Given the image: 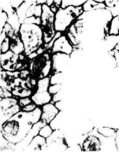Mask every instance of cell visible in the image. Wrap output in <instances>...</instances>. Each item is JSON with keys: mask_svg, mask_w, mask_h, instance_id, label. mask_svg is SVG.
Segmentation results:
<instances>
[{"mask_svg": "<svg viewBox=\"0 0 119 152\" xmlns=\"http://www.w3.org/2000/svg\"><path fill=\"white\" fill-rule=\"evenodd\" d=\"M0 57L1 66L5 70L11 72L22 66V64L17 63L19 55L14 53L11 50L6 53H1Z\"/></svg>", "mask_w": 119, "mask_h": 152, "instance_id": "8992f818", "label": "cell"}, {"mask_svg": "<svg viewBox=\"0 0 119 152\" xmlns=\"http://www.w3.org/2000/svg\"><path fill=\"white\" fill-rule=\"evenodd\" d=\"M28 74H29V72H28L27 71H22L21 73V77L24 78V77H25Z\"/></svg>", "mask_w": 119, "mask_h": 152, "instance_id": "f5cc1de1", "label": "cell"}, {"mask_svg": "<svg viewBox=\"0 0 119 152\" xmlns=\"http://www.w3.org/2000/svg\"><path fill=\"white\" fill-rule=\"evenodd\" d=\"M63 89H61L60 91L57 93L56 94L53 95V96L52 97V101L51 103L52 104H55L57 102L60 101L62 100V98H63Z\"/></svg>", "mask_w": 119, "mask_h": 152, "instance_id": "8d00e7d4", "label": "cell"}, {"mask_svg": "<svg viewBox=\"0 0 119 152\" xmlns=\"http://www.w3.org/2000/svg\"><path fill=\"white\" fill-rule=\"evenodd\" d=\"M19 33L27 56L38 50L43 43V32L40 26L36 24L22 23Z\"/></svg>", "mask_w": 119, "mask_h": 152, "instance_id": "7a4b0ae2", "label": "cell"}, {"mask_svg": "<svg viewBox=\"0 0 119 152\" xmlns=\"http://www.w3.org/2000/svg\"><path fill=\"white\" fill-rule=\"evenodd\" d=\"M42 14V5H37L36 6L34 16L36 18H41Z\"/></svg>", "mask_w": 119, "mask_h": 152, "instance_id": "ee69618b", "label": "cell"}, {"mask_svg": "<svg viewBox=\"0 0 119 152\" xmlns=\"http://www.w3.org/2000/svg\"><path fill=\"white\" fill-rule=\"evenodd\" d=\"M0 85H1V87L6 88L10 91H11V88L10 86L8 85L7 83L1 77V84Z\"/></svg>", "mask_w": 119, "mask_h": 152, "instance_id": "bcb514c9", "label": "cell"}, {"mask_svg": "<svg viewBox=\"0 0 119 152\" xmlns=\"http://www.w3.org/2000/svg\"><path fill=\"white\" fill-rule=\"evenodd\" d=\"M8 19L7 23H9L15 31V35H17L19 32L21 24L19 21V18L17 15L16 10L8 14Z\"/></svg>", "mask_w": 119, "mask_h": 152, "instance_id": "e0dca14e", "label": "cell"}, {"mask_svg": "<svg viewBox=\"0 0 119 152\" xmlns=\"http://www.w3.org/2000/svg\"><path fill=\"white\" fill-rule=\"evenodd\" d=\"M9 49L17 55H19L25 51L24 45L17 35H15L11 38Z\"/></svg>", "mask_w": 119, "mask_h": 152, "instance_id": "5bb4252c", "label": "cell"}, {"mask_svg": "<svg viewBox=\"0 0 119 152\" xmlns=\"http://www.w3.org/2000/svg\"><path fill=\"white\" fill-rule=\"evenodd\" d=\"M25 149V150L29 152L47 151L46 139L38 135L33 138L30 144Z\"/></svg>", "mask_w": 119, "mask_h": 152, "instance_id": "8fae6325", "label": "cell"}, {"mask_svg": "<svg viewBox=\"0 0 119 152\" xmlns=\"http://www.w3.org/2000/svg\"><path fill=\"white\" fill-rule=\"evenodd\" d=\"M51 69H52V61L49 60H47L45 63V66L43 67V69H42L41 71V73L44 78L47 77V76L48 75Z\"/></svg>", "mask_w": 119, "mask_h": 152, "instance_id": "e575fe53", "label": "cell"}, {"mask_svg": "<svg viewBox=\"0 0 119 152\" xmlns=\"http://www.w3.org/2000/svg\"><path fill=\"white\" fill-rule=\"evenodd\" d=\"M65 134L61 129L54 130L52 134L46 139L47 151H65L68 145L65 142Z\"/></svg>", "mask_w": 119, "mask_h": 152, "instance_id": "5b68a950", "label": "cell"}, {"mask_svg": "<svg viewBox=\"0 0 119 152\" xmlns=\"http://www.w3.org/2000/svg\"><path fill=\"white\" fill-rule=\"evenodd\" d=\"M50 85V78L46 77L41 79L38 81L37 84L38 89L36 91L45 92L48 91Z\"/></svg>", "mask_w": 119, "mask_h": 152, "instance_id": "d4e9b609", "label": "cell"}, {"mask_svg": "<svg viewBox=\"0 0 119 152\" xmlns=\"http://www.w3.org/2000/svg\"><path fill=\"white\" fill-rule=\"evenodd\" d=\"M35 1H24L19 8L16 10L17 15L19 18L21 24L24 23V21L26 19L27 12L28 9L33 4Z\"/></svg>", "mask_w": 119, "mask_h": 152, "instance_id": "9a60e30c", "label": "cell"}, {"mask_svg": "<svg viewBox=\"0 0 119 152\" xmlns=\"http://www.w3.org/2000/svg\"><path fill=\"white\" fill-rule=\"evenodd\" d=\"M3 31H5L7 37H9L10 38H12L15 35L14 30L12 28V27L7 23L4 27Z\"/></svg>", "mask_w": 119, "mask_h": 152, "instance_id": "d590c367", "label": "cell"}, {"mask_svg": "<svg viewBox=\"0 0 119 152\" xmlns=\"http://www.w3.org/2000/svg\"><path fill=\"white\" fill-rule=\"evenodd\" d=\"M32 100L28 98V97H24L22 98L19 101V105L20 107H23L26 106L27 105L32 103Z\"/></svg>", "mask_w": 119, "mask_h": 152, "instance_id": "f35d334b", "label": "cell"}, {"mask_svg": "<svg viewBox=\"0 0 119 152\" xmlns=\"http://www.w3.org/2000/svg\"><path fill=\"white\" fill-rule=\"evenodd\" d=\"M70 55L57 53L52 56V69L54 74L64 72L70 60Z\"/></svg>", "mask_w": 119, "mask_h": 152, "instance_id": "52a82bcc", "label": "cell"}, {"mask_svg": "<svg viewBox=\"0 0 119 152\" xmlns=\"http://www.w3.org/2000/svg\"><path fill=\"white\" fill-rule=\"evenodd\" d=\"M38 53H36V52H33L31 54H30V55L28 56V57L30 58H35L37 56V55H38Z\"/></svg>", "mask_w": 119, "mask_h": 152, "instance_id": "db71d44e", "label": "cell"}, {"mask_svg": "<svg viewBox=\"0 0 119 152\" xmlns=\"http://www.w3.org/2000/svg\"><path fill=\"white\" fill-rule=\"evenodd\" d=\"M109 35L119 36V15L113 17L112 19Z\"/></svg>", "mask_w": 119, "mask_h": 152, "instance_id": "7402d4cb", "label": "cell"}, {"mask_svg": "<svg viewBox=\"0 0 119 152\" xmlns=\"http://www.w3.org/2000/svg\"><path fill=\"white\" fill-rule=\"evenodd\" d=\"M50 9H51V10H52V12H53V13H56L59 10V9H57L58 8L54 4L51 6L50 7Z\"/></svg>", "mask_w": 119, "mask_h": 152, "instance_id": "f907efd6", "label": "cell"}, {"mask_svg": "<svg viewBox=\"0 0 119 152\" xmlns=\"http://www.w3.org/2000/svg\"><path fill=\"white\" fill-rule=\"evenodd\" d=\"M42 109L37 107L31 112L20 111L1 126V132L12 144L19 143L26 136L35 124L41 119Z\"/></svg>", "mask_w": 119, "mask_h": 152, "instance_id": "6da1fadb", "label": "cell"}, {"mask_svg": "<svg viewBox=\"0 0 119 152\" xmlns=\"http://www.w3.org/2000/svg\"><path fill=\"white\" fill-rule=\"evenodd\" d=\"M31 100L37 106H43L52 101V96L48 91L45 92L36 91L31 96Z\"/></svg>", "mask_w": 119, "mask_h": 152, "instance_id": "4fadbf2b", "label": "cell"}, {"mask_svg": "<svg viewBox=\"0 0 119 152\" xmlns=\"http://www.w3.org/2000/svg\"><path fill=\"white\" fill-rule=\"evenodd\" d=\"M96 2H99V3H104L105 1L104 0H95Z\"/></svg>", "mask_w": 119, "mask_h": 152, "instance_id": "91938a15", "label": "cell"}, {"mask_svg": "<svg viewBox=\"0 0 119 152\" xmlns=\"http://www.w3.org/2000/svg\"><path fill=\"white\" fill-rule=\"evenodd\" d=\"M114 50L115 51H119V42L116 45Z\"/></svg>", "mask_w": 119, "mask_h": 152, "instance_id": "680465c9", "label": "cell"}, {"mask_svg": "<svg viewBox=\"0 0 119 152\" xmlns=\"http://www.w3.org/2000/svg\"><path fill=\"white\" fill-rule=\"evenodd\" d=\"M61 36V33L60 32H57L56 33L55 35L53 37V39H52L51 42L48 43V44H47L45 45V48H52V47L53 46V44H54L55 41L58 38H60Z\"/></svg>", "mask_w": 119, "mask_h": 152, "instance_id": "60d3db41", "label": "cell"}, {"mask_svg": "<svg viewBox=\"0 0 119 152\" xmlns=\"http://www.w3.org/2000/svg\"><path fill=\"white\" fill-rule=\"evenodd\" d=\"M1 10H3L7 13V14L15 11L10 4V1H0Z\"/></svg>", "mask_w": 119, "mask_h": 152, "instance_id": "f546056e", "label": "cell"}, {"mask_svg": "<svg viewBox=\"0 0 119 152\" xmlns=\"http://www.w3.org/2000/svg\"><path fill=\"white\" fill-rule=\"evenodd\" d=\"M115 143L117 151L119 152V128L116 129L115 137Z\"/></svg>", "mask_w": 119, "mask_h": 152, "instance_id": "f6af8a7d", "label": "cell"}, {"mask_svg": "<svg viewBox=\"0 0 119 152\" xmlns=\"http://www.w3.org/2000/svg\"><path fill=\"white\" fill-rule=\"evenodd\" d=\"M7 34L5 31H3L0 34V44L1 45L4 42V40L7 38Z\"/></svg>", "mask_w": 119, "mask_h": 152, "instance_id": "681fc988", "label": "cell"}, {"mask_svg": "<svg viewBox=\"0 0 119 152\" xmlns=\"http://www.w3.org/2000/svg\"><path fill=\"white\" fill-rule=\"evenodd\" d=\"M10 49V39L9 37H7L4 40L1 45H0V49H1V53H7Z\"/></svg>", "mask_w": 119, "mask_h": 152, "instance_id": "1f68e13d", "label": "cell"}, {"mask_svg": "<svg viewBox=\"0 0 119 152\" xmlns=\"http://www.w3.org/2000/svg\"><path fill=\"white\" fill-rule=\"evenodd\" d=\"M12 93L15 96H18L22 98H24L30 96L32 94V92L30 90L24 89L23 88L16 87L13 91H12Z\"/></svg>", "mask_w": 119, "mask_h": 152, "instance_id": "4316f807", "label": "cell"}, {"mask_svg": "<svg viewBox=\"0 0 119 152\" xmlns=\"http://www.w3.org/2000/svg\"><path fill=\"white\" fill-rule=\"evenodd\" d=\"M24 1L21 0V1H10V4L12 8L14 10H17L18 8L20 7L21 4L23 3Z\"/></svg>", "mask_w": 119, "mask_h": 152, "instance_id": "7bdbcfd3", "label": "cell"}, {"mask_svg": "<svg viewBox=\"0 0 119 152\" xmlns=\"http://www.w3.org/2000/svg\"><path fill=\"white\" fill-rule=\"evenodd\" d=\"M98 133L106 138H111L115 136L116 130L107 127H102L97 129Z\"/></svg>", "mask_w": 119, "mask_h": 152, "instance_id": "484cf974", "label": "cell"}, {"mask_svg": "<svg viewBox=\"0 0 119 152\" xmlns=\"http://www.w3.org/2000/svg\"><path fill=\"white\" fill-rule=\"evenodd\" d=\"M18 101L15 98L8 97L3 98L1 100L0 102V108L1 110H5L9 108H11L12 106L17 104Z\"/></svg>", "mask_w": 119, "mask_h": 152, "instance_id": "44dd1931", "label": "cell"}, {"mask_svg": "<svg viewBox=\"0 0 119 152\" xmlns=\"http://www.w3.org/2000/svg\"><path fill=\"white\" fill-rule=\"evenodd\" d=\"M47 1L46 0H39V1H36V4L38 5H43L45 4L46 2Z\"/></svg>", "mask_w": 119, "mask_h": 152, "instance_id": "9f6ffc18", "label": "cell"}, {"mask_svg": "<svg viewBox=\"0 0 119 152\" xmlns=\"http://www.w3.org/2000/svg\"><path fill=\"white\" fill-rule=\"evenodd\" d=\"M36 106L37 105L34 103H31L30 104L27 105L26 106L22 107V110L26 111V112H31L36 109L37 107Z\"/></svg>", "mask_w": 119, "mask_h": 152, "instance_id": "b9f144b4", "label": "cell"}, {"mask_svg": "<svg viewBox=\"0 0 119 152\" xmlns=\"http://www.w3.org/2000/svg\"><path fill=\"white\" fill-rule=\"evenodd\" d=\"M53 131L49 124H46L40 129L39 135L47 139L52 134Z\"/></svg>", "mask_w": 119, "mask_h": 152, "instance_id": "f1b7e54d", "label": "cell"}, {"mask_svg": "<svg viewBox=\"0 0 119 152\" xmlns=\"http://www.w3.org/2000/svg\"><path fill=\"white\" fill-rule=\"evenodd\" d=\"M60 110L52 103L44 104L42 106L41 119L42 122L49 124L60 113Z\"/></svg>", "mask_w": 119, "mask_h": 152, "instance_id": "9c48e42d", "label": "cell"}, {"mask_svg": "<svg viewBox=\"0 0 119 152\" xmlns=\"http://www.w3.org/2000/svg\"><path fill=\"white\" fill-rule=\"evenodd\" d=\"M63 73H59L54 74L50 78V85L55 84H63Z\"/></svg>", "mask_w": 119, "mask_h": 152, "instance_id": "83f0119b", "label": "cell"}, {"mask_svg": "<svg viewBox=\"0 0 119 152\" xmlns=\"http://www.w3.org/2000/svg\"><path fill=\"white\" fill-rule=\"evenodd\" d=\"M20 110V105L17 104L6 110H1V126H2L15 114L19 112Z\"/></svg>", "mask_w": 119, "mask_h": 152, "instance_id": "2e32d148", "label": "cell"}, {"mask_svg": "<svg viewBox=\"0 0 119 152\" xmlns=\"http://www.w3.org/2000/svg\"><path fill=\"white\" fill-rule=\"evenodd\" d=\"M87 1L86 0H63L62 1V4L61 8L65 9L69 6L78 7L83 5Z\"/></svg>", "mask_w": 119, "mask_h": 152, "instance_id": "cb8c5ba5", "label": "cell"}, {"mask_svg": "<svg viewBox=\"0 0 119 152\" xmlns=\"http://www.w3.org/2000/svg\"><path fill=\"white\" fill-rule=\"evenodd\" d=\"M102 143L95 136H88L83 142L82 150L84 152H99L101 150Z\"/></svg>", "mask_w": 119, "mask_h": 152, "instance_id": "7c38bea8", "label": "cell"}, {"mask_svg": "<svg viewBox=\"0 0 119 152\" xmlns=\"http://www.w3.org/2000/svg\"><path fill=\"white\" fill-rule=\"evenodd\" d=\"M45 4L47 5L49 7H51L52 5L54 4V1H53V0H48V1H47Z\"/></svg>", "mask_w": 119, "mask_h": 152, "instance_id": "11a10c76", "label": "cell"}, {"mask_svg": "<svg viewBox=\"0 0 119 152\" xmlns=\"http://www.w3.org/2000/svg\"><path fill=\"white\" fill-rule=\"evenodd\" d=\"M27 24H35L40 26L42 24L41 18H36L35 16L27 18L24 21V23Z\"/></svg>", "mask_w": 119, "mask_h": 152, "instance_id": "d6a6232c", "label": "cell"}, {"mask_svg": "<svg viewBox=\"0 0 119 152\" xmlns=\"http://www.w3.org/2000/svg\"><path fill=\"white\" fill-rule=\"evenodd\" d=\"M114 50V52H115L114 56L115 58L116 64H117L116 67H119V51H115V50Z\"/></svg>", "mask_w": 119, "mask_h": 152, "instance_id": "c3c4849f", "label": "cell"}, {"mask_svg": "<svg viewBox=\"0 0 119 152\" xmlns=\"http://www.w3.org/2000/svg\"><path fill=\"white\" fill-rule=\"evenodd\" d=\"M104 45L107 48V52L114 50L116 45L119 42V36L108 35L102 41Z\"/></svg>", "mask_w": 119, "mask_h": 152, "instance_id": "d6986e66", "label": "cell"}, {"mask_svg": "<svg viewBox=\"0 0 119 152\" xmlns=\"http://www.w3.org/2000/svg\"><path fill=\"white\" fill-rule=\"evenodd\" d=\"M82 6H69L65 9L60 8L55 15L54 28L57 32H62L71 25L76 18L84 13Z\"/></svg>", "mask_w": 119, "mask_h": 152, "instance_id": "3957f363", "label": "cell"}, {"mask_svg": "<svg viewBox=\"0 0 119 152\" xmlns=\"http://www.w3.org/2000/svg\"><path fill=\"white\" fill-rule=\"evenodd\" d=\"M54 105L60 111H63V103L62 100L57 102L54 104Z\"/></svg>", "mask_w": 119, "mask_h": 152, "instance_id": "7dc6e473", "label": "cell"}, {"mask_svg": "<svg viewBox=\"0 0 119 152\" xmlns=\"http://www.w3.org/2000/svg\"><path fill=\"white\" fill-rule=\"evenodd\" d=\"M63 121V111H60L52 121L49 124L53 130L60 129Z\"/></svg>", "mask_w": 119, "mask_h": 152, "instance_id": "603a6c76", "label": "cell"}, {"mask_svg": "<svg viewBox=\"0 0 119 152\" xmlns=\"http://www.w3.org/2000/svg\"><path fill=\"white\" fill-rule=\"evenodd\" d=\"M44 40L46 44L50 43L56 34L54 28L55 14L50 7L46 4L42 5V14L41 17Z\"/></svg>", "mask_w": 119, "mask_h": 152, "instance_id": "277c9868", "label": "cell"}, {"mask_svg": "<svg viewBox=\"0 0 119 152\" xmlns=\"http://www.w3.org/2000/svg\"><path fill=\"white\" fill-rule=\"evenodd\" d=\"M46 125V124L42 122L41 120H40L38 122V123L35 124L32 126L31 130H30V132H28L26 136L24 138L23 140L19 142V143L15 145V146L22 147L25 148L30 144L33 138L39 134L40 129Z\"/></svg>", "mask_w": 119, "mask_h": 152, "instance_id": "30bf717a", "label": "cell"}, {"mask_svg": "<svg viewBox=\"0 0 119 152\" xmlns=\"http://www.w3.org/2000/svg\"><path fill=\"white\" fill-rule=\"evenodd\" d=\"M73 45L65 35L61 36L55 41L52 48V53H61L70 55L73 52Z\"/></svg>", "mask_w": 119, "mask_h": 152, "instance_id": "ba28073f", "label": "cell"}, {"mask_svg": "<svg viewBox=\"0 0 119 152\" xmlns=\"http://www.w3.org/2000/svg\"><path fill=\"white\" fill-rule=\"evenodd\" d=\"M65 151L66 152H81L83 151L82 148L79 144L74 145L68 147Z\"/></svg>", "mask_w": 119, "mask_h": 152, "instance_id": "ab89813d", "label": "cell"}, {"mask_svg": "<svg viewBox=\"0 0 119 152\" xmlns=\"http://www.w3.org/2000/svg\"><path fill=\"white\" fill-rule=\"evenodd\" d=\"M8 19V15L6 12L1 10L0 13V33L2 32L4 27L7 23Z\"/></svg>", "mask_w": 119, "mask_h": 152, "instance_id": "4dcf8cb0", "label": "cell"}, {"mask_svg": "<svg viewBox=\"0 0 119 152\" xmlns=\"http://www.w3.org/2000/svg\"><path fill=\"white\" fill-rule=\"evenodd\" d=\"M43 52L44 49H43L41 48H39L36 51V53H37L38 54H41V53H43Z\"/></svg>", "mask_w": 119, "mask_h": 152, "instance_id": "6f0895ef", "label": "cell"}, {"mask_svg": "<svg viewBox=\"0 0 119 152\" xmlns=\"http://www.w3.org/2000/svg\"><path fill=\"white\" fill-rule=\"evenodd\" d=\"M106 9L110 11L112 17L119 15V1L118 0H106L104 2Z\"/></svg>", "mask_w": 119, "mask_h": 152, "instance_id": "ffe728a7", "label": "cell"}, {"mask_svg": "<svg viewBox=\"0 0 119 152\" xmlns=\"http://www.w3.org/2000/svg\"><path fill=\"white\" fill-rule=\"evenodd\" d=\"M12 96V93L10 92L6 88H0V96H1V100L2 98H8L11 97Z\"/></svg>", "mask_w": 119, "mask_h": 152, "instance_id": "74e56055", "label": "cell"}, {"mask_svg": "<svg viewBox=\"0 0 119 152\" xmlns=\"http://www.w3.org/2000/svg\"><path fill=\"white\" fill-rule=\"evenodd\" d=\"M84 12H89L93 10H98L100 9H106V6L104 3H99L95 0H88L82 6Z\"/></svg>", "mask_w": 119, "mask_h": 152, "instance_id": "ac0fdd59", "label": "cell"}, {"mask_svg": "<svg viewBox=\"0 0 119 152\" xmlns=\"http://www.w3.org/2000/svg\"><path fill=\"white\" fill-rule=\"evenodd\" d=\"M62 1L61 0H56V1H54V4L57 7V8L60 9V7L61 8V4H62Z\"/></svg>", "mask_w": 119, "mask_h": 152, "instance_id": "816d5d0a", "label": "cell"}, {"mask_svg": "<svg viewBox=\"0 0 119 152\" xmlns=\"http://www.w3.org/2000/svg\"><path fill=\"white\" fill-rule=\"evenodd\" d=\"M63 84L51 85L49 88L48 92L51 95H54L63 89Z\"/></svg>", "mask_w": 119, "mask_h": 152, "instance_id": "836d02e7", "label": "cell"}]
</instances>
